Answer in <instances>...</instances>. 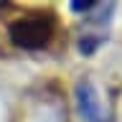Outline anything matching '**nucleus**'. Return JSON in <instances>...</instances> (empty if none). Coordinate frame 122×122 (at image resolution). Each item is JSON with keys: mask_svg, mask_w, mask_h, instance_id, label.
Masks as SVG:
<instances>
[{"mask_svg": "<svg viewBox=\"0 0 122 122\" xmlns=\"http://www.w3.org/2000/svg\"><path fill=\"white\" fill-rule=\"evenodd\" d=\"M10 41H13L18 48H25V51H38V48H46L51 43L53 33H56V18L51 13H30L23 15L10 25Z\"/></svg>", "mask_w": 122, "mask_h": 122, "instance_id": "1", "label": "nucleus"}, {"mask_svg": "<svg viewBox=\"0 0 122 122\" xmlns=\"http://www.w3.org/2000/svg\"><path fill=\"white\" fill-rule=\"evenodd\" d=\"M76 102H79V112H81V117L86 122H99V117H102V112H99V97H97V92H94V86L89 81H79V86H76Z\"/></svg>", "mask_w": 122, "mask_h": 122, "instance_id": "2", "label": "nucleus"}, {"mask_svg": "<svg viewBox=\"0 0 122 122\" xmlns=\"http://www.w3.org/2000/svg\"><path fill=\"white\" fill-rule=\"evenodd\" d=\"M71 8H74V10H89L92 3H71Z\"/></svg>", "mask_w": 122, "mask_h": 122, "instance_id": "3", "label": "nucleus"}]
</instances>
